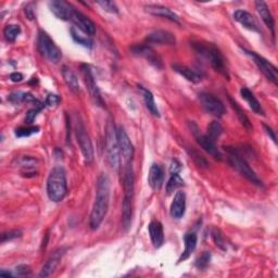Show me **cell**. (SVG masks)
Here are the masks:
<instances>
[{"instance_id": "obj_46", "label": "cell", "mask_w": 278, "mask_h": 278, "mask_svg": "<svg viewBox=\"0 0 278 278\" xmlns=\"http://www.w3.org/2000/svg\"><path fill=\"white\" fill-rule=\"evenodd\" d=\"M30 274L29 267L27 265H18L15 269V275L17 276H28Z\"/></svg>"}, {"instance_id": "obj_36", "label": "cell", "mask_w": 278, "mask_h": 278, "mask_svg": "<svg viewBox=\"0 0 278 278\" xmlns=\"http://www.w3.org/2000/svg\"><path fill=\"white\" fill-rule=\"evenodd\" d=\"M39 131L38 126H30V127H21L15 129V135L17 137H28Z\"/></svg>"}, {"instance_id": "obj_33", "label": "cell", "mask_w": 278, "mask_h": 278, "mask_svg": "<svg viewBox=\"0 0 278 278\" xmlns=\"http://www.w3.org/2000/svg\"><path fill=\"white\" fill-rule=\"evenodd\" d=\"M21 33V27L16 25V24H10L7 25L3 29L4 38L9 42H13L17 38V36Z\"/></svg>"}, {"instance_id": "obj_27", "label": "cell", "mask_w": 278, "mask_h": 278, "mask_svg": "<svg viewBox=\"0 0 278 278\" xmlns=\"http://www.w3.org/2000/svg\"><path fill=\"white\" fill-rule=\"evenodd\" d=\"M197 235L195 233H187L184 236V243H185V249L183 251V255L181 256L178 262H184L185 260L191 256L197 247Z\"/></svg>"}, {"instance_id": "obj_23", "label": "cell", "mask_w": 278, "mask_h": 278, "mask_svg": "<svg viewBox=\"0 0 278 278\" xmlns=\"http://www.w3.org/2000/svg\"><path fill=\"white\" fill-rule=\"evenodd\" d=\"M256 8L259 15L261 16L262 21L265 23V25H267L270 30L273 34V36H275V21H274V17L273 14L271 13V11L268 7V4L265 3L264 1H257L256 2Z\"/></svg>"}, {"instance_id": "obj_3", "label": "cell", "mask_w": 278, "mask_h": 278, "mask_svg": "<svg viewBox=\"0 0 278 278\" xmlns=\"http://www.w3.org/2000/svg\"><path fill=\"white\" fill-rule=\"evenodd\" d=\"M134 173L132 166L129 163L126 166L125 174H124V199L122 203V223L125 230L127 231L132 223V215H133V199H134Z\"/></svg>"}, {"instance_id": "obj_15", "label": "cell", "mask_w": 278, "mask_h": 278, "mask_svg": "<svg viewBox=\"0 0 278 278\" xmlns=\"http://www.w3.org/2000/svg\"><path fill=\"white\" fill-rule=\"evenodd\" d=\"M71 21L75 24V26L82 30V32L87 35V36H92L96 34V25L95 23L92 22L88 16H86L85 14H83L81 11L76 10L75 8L73 9L72 11V15H71Z\"/></svg>"}, {"instance_id": "obj_37", "label": "cell", "mask_w": 278, "mask_h": 278, "mask_svg": "<svg viewBox=\"0 0 278 278\" xmlns=\"http://www.w3.org/2000/svg\"><path fill=\"white\" fill-rule=\"evenodd\" d=\"M212 238L214 240L215 245L221 248L222 250H226V244H225V239L223 237V235L219 231V230H214L212 232Z\"/></svg>"}, {"instance_id": "obj_14", "label": "cell", "mask_w": 278, "mask_h": 278, "mask_svg": "<svg viewBox=\"0 0 278 278\" xmlns=\"http://www.w3.org/2000/svg\"><path fill=\"white\" fill-rule=\"evenodd\" d=\"M116 138H117V144H119L120 152L123 156V158H124L126 163L128 164L129 161H132L135 152L132 141L129 139L127 133L124 131V128L123 127L116 128Z\"/></svg>"}, {"instance_id": "obj_12", "label": "cell", "mask_w": 278, "mask_h": 278, "mask_svg": "<svg viewBox=\"0 0 278 278\" xmlns=\"http://www.w3.org/2000/svg\"><path fill=\"white\" fill-rule=\"evenodd\" d=\"M82 73L84 76V81L86 86H87V89L89 91V94L92 98V100L97 104V106L100 107H104V101L101 96V92L98 88V85L96 83V79L94 74H92V71L90 69V66L87 64H83L82 65Z\"/></svg>"}, {"instance_id": "obj_20", "label": "cell", "mask_w": 278, "mask_h": 278, "mask_svg": "<svg viewBox=\"0 0 278 278\" xmlns=\"http://www.w3.org/2000/svg\"><path fill=\"white\" fill-rule=\"evenodd\" d=\"M186 211V195L184 191H177L171 203V215L176 220L182 219Z\"/></svg>"}, {"instance_id": "obj_21", "label": "cell", "mask_w": 278, "mask_h": 278, "mask_svg": "<svg viewBox=\"0 0 278 278\" xmlns=\"http://www.w3.org/2000/svg\"><path fill=\"white\" fill-rule=\"evenodd\" d=\"M64 248H60L58 250H55L52 255L49 257V259L47 260V262L45 263L44 267H42L40 273H39V277H49L50 276L55 268L58 267L59 262L61 261V259H62L63 255H64Z\"/></svg>"}, {"instance_id": "obj_13", "label": "cell", "mask_w": 278, "mask_h": 278, "mask_svg": "<svg viewBox=\"0 0 278 278\" xmlns=\"http://www.w3.org/2000/svg\"><path fill=\"white\" fill-rule=\"evenodd\" d=\"M131 51L135 55L145 58L148 62L152 64L154 67H157V69H162L163 67V62H162L161 57H160V55L148 45L134 46L131 48Z\"/></svg>"}, {"instance_id": "obj_6", "label": "cell", "mask_w": 278, "mask_h": 278, "mask_svg": "<svg viewBox=\"0 0 278 278\" xmlns=\"http://www.w3.org/2000/svg\"><path fill=\"white\" fill-rule=\"evenodd\" d=\"M75 134H76L77 143L83 153L85 163L90 164L92 161H94V148H92L90 137L87 131H86L84 123L78 116H76V121H75Z\"/></svg>"}, {"instance_id": "obj_43", "label": "cell", "mask_w": 278, "mask_h": 278, "mask_svg": "<svg viewBox=\"0 0 278 278\" xmlns=\"http://www.w3.org/2000/svg\"><path fill=\"white\" fill-rule=\"evenodd\" d=\"M40 110L41 109H38V108H33L28 111L25 116V122L27 123V124H32V123L35 121L37 114L39 113Z\"/></svg>"}, {"instance_id": "obj_10", "label": "cell", "mask_w": 278, "mask_h": 278, "mask_svg": "<svg viewBox=\"0 0 278 278\" xmlns=\"http://www.w3.org/2000/svg\"><path fill=\"white\" fill-rule=\"evenodd\" d=\"M244 51L247 54H249L250 57L253 60H255L256 64L259 67V70H260L264 74V75L267 76L269 81H271L274 85L278 84V72H277V69H276V66L274 64H272L269 60L261 57V55H259L256 52L246 50V49H244Z\"/></svg>"}, {"instance_id": "obj_19", "label": "cell", "mask_w": 278, "mask_h": 278, "mask_svg": "<svg viewBox=\"0 0 278 278\" xmlns=\"http://www.w3.org/2000/svg\"><path fill=\"white\" fill-rule=\"evenodd\" d=\"M145 10L147 13H149L153 16H159L166 18V20H170L172 22L180 23V17L175 13L174 11H172L168 7H164V5L160 4H148L145 7Z\"/></svg>"}, {"instance_id": "obj_41", "label": "cell", "mask_w": 278, "mask_h": 278, "mask_svg": "<svg viewBox=\"0 0 278 278\" xmlns=\"http://www.w3.org/2000/svg\"><path fill=\"white\" fill-rule=\"evenodd\" d=\"M59 103H60V98L57 95L50 94V95L47 96V98H46V106L47 107L54 108V107H57Z\"/></svg>"}, {"instance_id": "obj_28", "label": "cell", "mask_w": 278, "mask_h": 278, "mask_svg": "<svg viewBox=\"0 0 278 278\" xmlns=\"http://www.w3.org/2000/svg\"><path fill=\"white\" fill-rule=\"evenodd\" d=\"M62 75L64 78V82L73 92H79L81 87H79L78 77L74 71L69 66H63L62 69Z\"/></svg>"}, {"instance_id": "obj_49", "label": "cell", "mask_w": 278, "mask_h": 278, "mask_svg": "<svg viewBox=\"0 0 278 278\" xmlns=\"http://www.w3.org/2000/svg\"><path fill=\"white\" fill-rule=\"evenodd\" d=\"M30 5H32V4H28L24 11H25V14H26V16L29 18V20H34V17H35V11H34L33 8H30Z\"/></svg>"}, {"instance_id": "obj_26", "label": "cell", "mask_w": 278, "mask_h": 278, "mask_svg": "<svg viewBox=\"0 0 278 278\" xmlns=\"http://www.w3.org/2000/svg\"><path fill=\"white\" fill-rule=\"evenodd\" d=\"M240 95H242L243 99H245L247 101V103L249 104V107L253 112L257 114H262V115L264 114L261 103L259 102V100L256 98V96L253 95V92L250 89H248L247 87H242V89H240Z\"/></svg>"}, {"instance_id": "obj_1", "label": "cell", "mask_w": 278, "mask_h": 278, "mask_svg": "<svg viewBox=\"0 0 278 278\" xmlns=\"http://www.w3.org/2000/svg\"><path fill=\"white\" fill-rule=\"evenodd\" d=\"M96 199L92 206L89 218V226L92 231H96L101 225L109 209L110 202V180L107 174L99 175L96 187Z\"/></svg>"}, {"instance_id": "obj_47", "label": "cell", "mask_w": 278, "mask_h": 278, "mask_svg": "<svg viewBox=\"0 0 278 278\" xmlns=\"http://www.w3.org/2000/svg\"><path fill=\"white\" fill-rule=\"evenodd\" d=\"M263 126H264L265 132H267V133H268V135L270 136V137H271V139H272V140H273V141H274V143L276 144V143H277V139H276V134H275V132L273 131V128H272V127H270V126H269V125H267V124H264Z\"/></svg>"}, {"instance_id": "obj_39", "label": "cell", "mask_w": 278, "mask_h": 278, "mask_svg": "<svg viewBox=\"0 0 278 278\" xmlns=\"http://www.w3.org/2000/svg\"><path fill=\"white\" fill-rule=\"evenodd\" d=\"M97 4L104 10L109 12V13H117L119 12V8L113 1H97Z\"/></svg>"}, {"instance_id": "obj_24", "label": "cell", "mask_w": 278, "mask_h": 278, "mask_svg": "<svg viewBox=\"0 0 278 278\" xmlns=\"http://www.w3.org/2000/svg\"><path fill=\"white\" fill-rule=\"evenodd\" d=\"M148 230H149V235L153 246L156 248H160L164 243V232L162 224L159 221H152Z\"/></svg>"}, {"instance_id": "obj_11", "label": "cell", "mask_w": 278, "mask_h": 278, "mask_svg": "<svg viewBox=\"0 0 278 278\" xmlns=\"http://www.w3.org/2000/svg\"><path fill=\"white\" fill-rule=\"evenodd\" d=\"M199 101L202 108L211 115L221 117L225 113L224 103L222 102L219 98L209 94V92H201L199 95Z\"/></svg>"}, {"instance_id": "obj_42", "label": "cell", "mask_w": 278, "mask_h": 278, "mask_svg": "<svg viewBox=\"0 0 278 278\" xmlns=\"http://www.w3.org/2000/svg\"><path fill=\"white\" fill-rule=\"evenodd\" d=\"M37 161L36 159L34 158H29V157H23L20 160V165L23 166V168H27V169H32L36 165Z\"/></svg>"}, {"instance_id": "obj_22", "label": "cell", "mask_w": 278, "mask_h": 278, "mask_svg": "<svg viewBox=\"0 0 278 278\" xmlns=\"http://www.w3.org/2000/svg\"><path fill=\"white\" fill-rule=\"evenodd\" d=\"M164 182V172L161 166L158 164H153L148 174V184L153 190H160Z\"/></svg>"}, {"instance_id": "obj_2", "label": "cell", "mask_w": 278, "mask_h": 278, "mask_svg": "<svg viewBox=\"0 0 278 278\" xmlns=\"http://www.w3.org/2000/svg\"><path fill=\"white\" fill-rule=\"evenodd\" d=\"M193 47L195 51L199 54L201 58L208 61L215 71L221 73L222 75H224L226 78L230 77L225 59L218 47H215L213 44H210V42H194Z\"/></svg>"}, {"instance_id": "obj_34", "label": "cell", "mask_w": 278, "mask_h": 278, "mask_svg": "<svg viewBox=\"0 0 278 278\" xmlns=\"http://www.w3.org/2000/svg\"><path fill=\"white\" fill-rule=\"evenodd\" d=\"M71 35H72V38L75 40L77 44L82 45L84 47H87V48L92 47V41H91L90 38H88V36L82 35L81 33L78 32V29H76L75 27L71 28Z\"/></svg>"}, {"instance_id": "obj_4", "label": "cell", "mask_w": 278, "mask_h": 278, "mask_svg": "<svg viewBox=\"0 0 278 278\" xmlns=\"http://www.w3.org/2000/svg\"><path fill=\"white\" fill-rule=\"evenodd\" d=\"M67 191L65 171L61 166H55L50 172L47 180V195L53 202H60L64 199Z\"/></svg>"}, {"instance_id": "obj_29", "label": "cell", "mask_w": 278, "mask_h": 278, "mask_svg": "<svg viewBox=\"0 0 278 278\" xmlns=\"http://www.w3.org/2000/svg\"><path fill=\"white\" fill-rule=\"evenodd\" d=\"M138 88L141 91V95H143V97H144L146 108L150 111V113L152 115L159 117L160 116V111L157 107L156 101H154V97L152 95V92L149 89L145 88L144 86H138Z\"/></svg>"}, {"instance_id": "obj_45", "label": "cell", "mask_w": 278, "mask_h": 278, "mask_svg": "<svg viewBox=\"0 0 278 278\" xmlns=\"http://www.w3.org/2000/svg\"><path fill=\"white\" fill-rule=\"evenodd\" d=\"M181 170H182V163L176 159L173 160L172 163H171V166H170L171 174H178V173L181 172Z\"/></svg>"}, {"instance_id": "obj_35", "label": "cell", "mask_w": 278, "mask_h": 278, "mask_svg": "<svg viewBox=\"0 0 278 278\" xmlns=\"http://www.w3.org/2000/svg\"><path fill=\"white\" fill-rule=\"evenodd\" d=\"M210 261H211V253L209 251H205L202 255L196 260V268L199 271H205L208 269Z\"/></svg>"}, {"instance_id": "obj_40", "label": "cell", "mask_w": 278, "mask_h": 278, "mask_svg": "<svg viewBox=\"0 0 278 278\" xmlns=\"http://www.w3.org/2000/svg\"><path fill=\"white\" fill-rule=\"evenodd\" d=\"M21 234L22 233L20 231H10V232H7V233H2L1 243L4 244L5 242H9V240L21 237Z\"/></svg>"}, {"instance_id": "obj_50", "label": "cell", "mask_w": 278, "mask_h": 278, "mask_svg": "<svg viewBox=\"0 0 278 278\" xmlns=\"http://www.w3.org/2000/svg\"><path fill=\"white\" fill-rule=\"evenodd\" d=\"M12 275H13V274L10 273V272H4L3 270L0 271V276H8L9 277V276H12Z\"/></svg>"}, {"instance_id": "obj_48", "label": "cell", "mask_w": 278, "mask_h": 278, "mask_svg": "<svg viewBox=\"0 0 278 278\" xmlns=\"http://www.w3.org/2000/svg\"><path fill=\"white\" fill-rule=\"evenodd\" d=\"M10 79L12 82H14V83H17V82H21L22 79H23V75L21 73H17V72H14V73H12L11 75H10Z\"/></svg>"}, {"instance_id": "obj_7", "label": "cell", "mask_w": 278, "mask_h": 278, "mask_svg": "<svg viewBox=\"0 0 278 278\" xmlns=\"http://www.w3.org/2000/svg\"><path fill=\"white\" fill-rule=\"evenodd\" d=\"M37 46H38L39 52L44 57L53 63H58L60 59L62 58V53L59 47L54 44V41L50 38L46 32H39L38 38H37Z\"/></svg>"}, {"instance_id": "obj_8", "label": "cell", "mask_w": 278, "mask_h": 278, "mask_svg": "<svg viewBox=\"0 0 278 278\" xmlns=\"http://www.w3.org/2000/svg\"><path fill=\"white\" fill-rule=\"evenodd\" d=\"M106 148H107V154H108V161L110 165L112 166L113 169L119 170L121 152H120L119 144H117L116 129H114L112 126H109L107 131Z\"/></svg>"}, {"instance_id": "obj_32", "label": "cell", "mask_w": 278, "mask_h": 278, "mask_svg": "<svg viewBox=\"0 0 278 278\" xmlns=\"http://www.w3.org/2000/svg\"><path fill=\"white\" fill-rule=\"evenodd\" d=\"M184 186V180L180 176V174H171L170 180L166 184V193L171 195L175 190Z\"/></svg>"}, {"instance_id": "obj_25", "label": "cell", "mask_w": 278, "mask_h": 278, "mask_svg": "<svg viewBox=\"0 0 278 278\" xmlns=\"http://www.w3.org/2000/svg\"><path fill=\"white\" fill-rule=\"evenodd\" d=\"M173 70H174L176 73L180 74L184 78H186L187 81L191 82V83H199L201 82L202 76L200 75L199 73H197L196 71H194L190 67L186 66V65H182V64H173L172 65Z\"/></svg>"}, {"instance_id": "obj_44", "label": "cell", "mask_w": 278, "mask_h": 278, "mask_svg": "<svg viewBox=\"0 0 278 278\" xmlns=\"http://www.w3.org/2000/svg\"><path fill=\"white\" fill-rule=\"evenodd\" d=\"M189 153H190L191 158L195 160V161L197 162V164L199 165V166H208L209 165V163L206 161V159L203 158V157H201V156H199V154H198L196 151L191 150Z\"/></svg>"}, {"instance_id": "obj_38", "label": "cell", "mask_w": 278, "mask_h": 278, "mask_svg": "<svg viewBox=\"0 0 278 278\" xmlns=\"http://www.w3.org/2000/svg\"><path fill=\"white\" fill-rule=\"evenodd\" d=\"M25 98H26V92L15 91V92H12V94L9 96L8 100L13 104H20L22 102H25Z\"/></svg>"}, {"instance_id": "obj_17", "label": "cell", "mask_w": 278, "mask_h": 278, "mask_svg": "<svg viewBox=\"0 0 278 278\" xmlns=\"http://www.w3.org/2000/svg\"><path fill=\"white\" fill-rule=\"evenodd\" d=\"M234 18H235V21H237L239 24H242L245 28L252 30V32L261 33L260 25H259L256 17L253 16L251 13H249L248 11H245V10L235 11Z\"/></svg>"}, {"instance_id": "obj_16", "label": "cell", "mask_w": 278, "mask_h": 278, "mask_svg": "<svg viewBox=\"0 0 278 278\" xmlns=\"http://www.w3.org/2000/svg\"><path fill=\"white\" fill-rule=\"evenodd\" d=\"M146 44L148 45H169L173 46L176 44L175 35L164 29L153 30L146 37Z\"/></svg>"}, {"instance_id": "obj_31", "label": "cell", "mask_w": 278, "mask_h": 278, "mask_svg": "<svg viewBox=\"0 0 278 278\" xmlns=\"http://www.w3.org/2000/svg\"><path fill=\"white\" fill-rule=\"evenodd\" d=\"M223 134V126L221 125V123L218 121H213L210 123V125L208 126L207 131V136L211 139L214 143H216V140L220 138V136Z\"/></svg>"}, {"instance_id": "obj_5", "label": "cell", "mask_w": 278, "mask_h": 278, "mask_svg": "<svg viewBox=\"0 0 278 278\" xmlns=\"http://www.w3.org/2000/svg\"><path fill=\"white\" fill-rule=\"evenodd\" d=\"M225 150L227 152L228 163L231 164L233 169L236 170L240 175H243L245 178H247V180L251 182L252 184L257 185V186H259V187L263 186L262 181L256 174V172L250 168V165L248 164V162L246 161V159L243 158L242 152H240L237 148L227 147Z\"/></svg>"}, {"instance_id": "obj_30", "label": "cell", "mask_w": 278, "mask_h": 278, "mask_svg": "<svg viewBox=\"0 0 278 278\" xmlns=\"http://www.w3.org/2000/svg\"><path fill=\"white\" fill-rule=\"evenodd\" d=\"M230 102H231V104H232V107H233V109L235 110V112H236V114H237V116H238V119H239V121H240V123H242V124L247 128V129H252V125H251V123H250V121H249V119H248V116L246 115V113H245V111L240 108V106L239 104L234 100V99L232 98V97H230Z\"/></svg>"}, {"instance_id": "obj_18", "label": "cell", "mask_w": 278, "mask_h": 278, "mask_svg": "<svg viewBox=\"0 0 278 278\" xmlns=\"http://www.w3.org/2000/svg\"><path fill=\"white\" fill-rule=\"evenodd\" d=\"M49 8H50V11L59 18V20H71L72 11L74 8L69 2L60 1V0H52V1L49 2Z\"/></svg>"}, {"instance_id": "obj_9", "label": "cell", "mask_w": 278, "mask_h": 278, "mask_svg": "<svg viewBox=\"0 0 278 278\" xmlns=\"http://www.w3.org/2000/svg\"><path fill=\"white\" fill-rule=\"evenodd\" d=\"M190 128H191V132H193L195 138L197 140V143L201 146V148L205 151H207L210 156L213 157L214 159H218V160H222L223 156H222L221 151L218 149V147H216V144L214 141H212L210 139L206 134H202L199 131V127H198L194 122L189 123Z\"/></svg>"}]
</instances>
